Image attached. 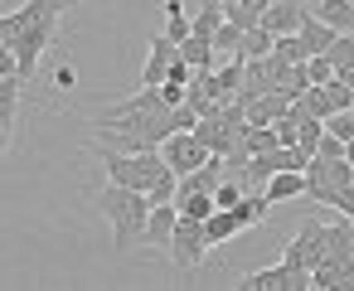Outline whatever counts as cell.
Listing matches in <instances>:
<instances>
[{"label": "cell", "mask_w": 354, "mask_h": 291, "mask_svg": "<svg viewBox=\"0 0 354 291\" xmlns=\"http://www.w3.org/2000/svg\"><path fill=\"white\" fill-rule=\"evenodd\" d=\"M296 35H301V44H306V49H310V54H325V49H330V44H335V30H330V25H320V20H315V15H306V20H301V30H296Z\"/></svg>", "instance_id": "14"}, {"label": "cell", "mask_w": 354, "mask_h": 291, "mask_svg": "<svg viewBox=\"0 0 354 291\" xmlns=\"http://www.w3.org/2000/svg\"><path fill=\"white\" fill-rule=\"evenodd\" d=\"M175 189H180V175H175V170L165 165V170H160V175L151 180V189H146V199H151V204H170V199H175Z\"/></svg>", "instance_id": "19"}, {"label": "cell", "mask_w": 354, "mask_h": 291, "mask_svg": "<svg viewBox=\"0 0 354 291\" xmlns=\"http://www.w3.org/2000/svg\"><path fill=\"white\" fill-rule=\"evenodd\" d=\"M0 35H6V20H0Z\"/></svg>", "instance_id": "31"}, {"label": "cell", "mask_w": 354, "mask_h": 291, "mask_svg": "<svg viewBox=\"0 0 354 291\" xmlns=\"http://www.w3.org/2000/svg\"><path fill=\"white\" fill-rule=\"evenodd\" d=\"M175 59H180V44L170 35H156L151 39V54H146V68H141V88H160Z\"/></svg>", "instance_id": "6"}, {"label": "cell", "mask_w": 354, "mask_h": 291, "mask_svg": "<svg viewBox=\"0 0 354 291\" xmlns=\"http://www.w3.org/2000/svg\"><path fill=\"white\" fill-rule=\"evenodd\" d=\"M209 247H214V243H209L204 223L180 214V223H175V238H170V247H165V252H170V262H175L180 272H199V262L209 257Z\"/></svg>", "instance_id": "3"}, {"label": "cell", "mask_w": 354, "mask_h": 291, "mask_svg": "<svg viewBox=\"0 0 354 291\" xmlns=\"http://www.w3.org/2000/svg\"><path fill=\"white\" fill-rule=\"evenodd\" d=\"M306 15H310V6H306V0H267L262 25H267L272 35H296Z\"/></svg>", "instance_id": "7"}, {"label": "cell", "mask_w": 354, "mask_h": 291, "mask_svg": "<svg viewBox=\"0 0 354 291\" xmlns=\"http://www.w3.org/2000/svg\"><path fill=\"white\" fill-rule=\"evenodd\" d=\"M272 44H277V35L267 30V25H252V30H243V59H267L272 54Z\"/></svg>", "instance_id": "16"}, {"label": "cell", "mask_w": 354, "mask_h": 291, "mask_svg": "<svg viewBox=\"0 0 354 291\" xmlns=\"http://www.w3.org/2000/svg\"><path fill=\"white\" fill-rule=\"evenodd\" d=\"M243 146H248V156L277 151V126H248V131H243Z\"/></svg>", "instance_id": "20"}, {"label": "cell", "mask_w": 354, "mask_h": 291, "mask_svg": "<svg viewBox=\"0 0 354 291\" xmlns=\"http://www.w3.org/2000/svg\"><path fill=\"white\" fill-rule=\"evenodd\" d=\"M238 49H243V30L223 20V25L214 30V54H238Z\"/></svg>", "instance_id": "21"}, {"label": "cell", "mask_w": 354, "mask_h": 291, "mask_svg": "<svg viewBox=\"0 0 354 291\" xmlns=\"http://www.w3.org/2000/svg\"><path fill=\"white\" fill-rule=\"evenodd\" d=\"M335 78H339L344 88H354V64H344V68H335Z\"/></svg>", "instance_id": "29"}, {"label": "cell", "mask_w": 354, "mask_h": 291, "mask_svg": "<svg viewBox=\"0 0 354 291\" xmlns=\"http://www.w3.org/2000/svg\"><path fill=\"white\" fill-rule=\"evenodd\" d=\"M59 20H64V15H49V20H39V25H30L25 35H15V39H10V49H15V64H20V78H25V83L35 78V68H39L44 49L54 44V35H59Z\"/></svg>", "instance_id": "4"}, {"label": "cell", "mask_w": 354, "mask_h": 291, "mask_svg": "<svg viewBox=\"0 0 354 291\" xmlns=\"http://www.w3.org/2000/svg\"><path fill=\"white\" fill-rule=\"evenodd\" d=\"M243 199H248V194H243V180H218V185H214V204H218V209H238Z\"/></svg>", "instance_id": "23"}, {"label": "cell", "mask_w": 354, "mask_h": 291, "mask_svg": "<svg viewBox=\"0 0 354 291\" xmlns=\"http://www.w3.org/2000/svg\"><path fill=\"white\" fill-rule=\"evenodd\" d=\"M93 209L112 223V243H117V252H122V247L141 243L146 218H151V209H156V204L146 199V189H127V185L107 180V185L93 194Z\"/></svg>", "instance_id": "1"}, {"label": "cell", "mask_w": 354, "mask_h": 291, "mask_svg": "<svg viewBox=\"0 0 354 291\" xmlns=\"http://www.w3.org/2000/svg\"><path fill=\"white\" fill-rule=\"evenodd\" d=\"M344 160H349V165H354V141H349V146H344Z\"/></svg>", "instance_id": "30"}, {"label": "cell", "mask_w": 354, "mask_h": 291, "mask_svg": "<svg viewBox=\"0 0 354 291\" xmlns=\"http://www.w3.org/2000/svg\"><path fill=\"white\" fill-rule=\"evenodd\" d=\"M310 15L320 25H330L335 35H344V30H354V0H315Z\"/></svg>", "instance_id": "9"}, {"label": "cell", "mask_w": 354, "mask_h": 291, "mask_svg": "<svg viewBox=\"0 0 354 291\" xmlns=\"http://www.w3.org/2000/svg\"><path fill=\"white\" fill-rule=\"evenodd\" d=\"M325 257H354V223H335L325 228Z\"/></svg>", "instance_id": "18"}, {"label": "cell", "mask_w": 354, "mask_h": 291, "mask_svg": "<svg viewBox=\"0 0 354 291\" xmlns=\"http://www.w3.org/2000/svg\"><path fill=\"white\" fill-rule=\"evenodd\" d=\"M175 223H180V209H175V199H170V204H156V209H151V218H146V233H141V243H151V247H170V238H175Z\"/></svg>", "instance_id": "8"}, {"label": "cell", "mask_w": 354, "mask_h": 291, "mask_svg": "<svg viewBox=\"0 0 354 291\" xmlns=\"http://www.w3.org/2000/svg\"><path fill=\"white\" fill-rule=\"evenodd\" d=\"M160 102H165V107H185V83H170V78H165V83H160Z\"/></svg>", "instance_id": "27"}, {"label": "cell", "mask_w": 354, "mask_h": 291, "mask_svg": "<svg viewBox=\"0 0 354 291\" xmlns=\"http://www.w3.org/2000/svg\"><path fill=\"white\" fill-rule=\"evenodd\" d=\"M325 131H330V136H339V141H354V107L330 112V117H325Z\"/></svg>", "instance_id": "24"}, {"label": "cell", "mask_w": 354, "mask_h": 291, "mask_svg": "<svg viewBox=\"0 0 354 291\" xmlns=\"http://www.w3.org/2000/svg\"><path fill=\"white\" fill-rule=\"evenodd\" d=\"M68 6H83V0H68Z\"/></svg>", "instance_id": "32"}, {"label": "cell", "mask_w": 354, "mask_h": 291, "mask_svg": "<svg viewBox=\"0 0 354 291\" xmlns=\"http://www.w3.org/2000/svg\"><path fill=\"white\" fill-rule=\"evenodd\" d=\"M20 93H25V78H0V122L15 126L20 117Z\"/></svg>", "instance_id": "15"}, {"label": "cell", "mask_w": 354, "mask_h": 291, "mask_svg": "<svg viewBox=\"0 0 354 291\" xmlns=\"http://www.w3.org/2000/svg\"><path fill=\"white\" fill-rule=\"evenodd\" d=\"M97 160L107 165V180H117L127 189H151V180L165 170L160 151H112V146H97Z\"/></svg>", "instance_id": "2"}, {"label": "cell", "mask_w": 354, "mask_h": 291, "mask_svg": "<svg viewBox=\"0 0 354 291\" xmlns=\"http://www.w3.org/2000/svg\"><path fill=\"white\" fill-rule=\"evenodd\" d=\"M238 291H286V267H262V272H248L238 281Z\"/></svg>", "instance_id": "13"}, {"label": "cell", "mask_w": 354, "mask_h": 291, "mask_svg": "<svg viewBox=\"0 0 354 291\" xmlns=\"http://www.w3.org/2000/svg\"><path fill=\"white\" fill-rule=\"evenodd\" d=\"M204 233H209V243H228V238H238L243 228H238L233 209H214V214L204 218Z\"/></svg>", "instance_id": "17"}, {"label": "cell", "mask_w": 354, "mask_h": 291, "mask_svg": "<svg viewBox=\"0 0 354 291\" xmlns=\"http://www.w3.org/2000/svg\"><path fill=\"white\" fill-rule=\"evenodd\" d=\"M325 54H330V64H335V68H344V64H354V30H344V35H335V44H330Z\"/></svg>", "instance_id": "25"}, {"label": "cell", "mask_w": 354, "mask_h": 291, "mask_svg": "<svg viewBox=\"0 0 354 291\" xmlns=\"http://www.w3.org/2000/svg\"><path fill=\"white\" fill-rule=\"evenodd\" d=\"M272 204H286V199H301L306 194V170H277L267 175V189H262Z\"/></svg>", "instance_id": "10"}, {"label": "cell", "mask_w": 354, "mask_h": 291, "mask_svg": "<svg viewBox=\"0 0 354 291\" xmlns=\"http://www.w3.org/2000/svg\"><path fill=\"white\" fill-rule=\"evenodd\" d=\"M344 146H349V141H339V136H330V131H325V136H320V146H315V156H320V160H339V156H344Z\"/></svg>", "instance_id": "26"}, {"label": "cell", "mask_w": 354, "mask_h": 291, "mask_svg": "<svg viewBox=\"0 0 354 291\" xmlns=\"http://www.w3.org/2000/svg\"><path fill=\"white\" fill-rule=\"evenodd\" d=\"M180 59L189 68H214V35H189L180 39Z\"/></svg>", "instance_id": "11"}, {"label": "cell", "mask_w": 354, "mask_h": 291, "mask_svg": "<svg viewBox=\"0 0 354 291\" xmlns=\"http://www.w3.org/2000/svg\"><path fill=\"white\" fill-rule=\"evenodd\" d=\"M320 93H325V102H330V112H344V107H354V88H344L339 78H330V83H320Z\"/></svg>", "instance_id": "22"}, {"label": "cell", "mask_w": 354, "mask_h": 291, "mask_svg": "<svg viewBox=\"0 0 354 291\" xmlns=\"http://www.w3.org/2000/svg\"><path fill=\"white\" fill-rule=\"evenodd\" d=\"M160 160H165L175 175H189V170L209 165V160H214V151H209L194 131H175V136H165V141H160Z\"/></svg>", "instance_id": "5"}, {"label": "cell", "mask_w": 354, "mask_h": 291, "mask_svg": "<svg viewBox=\"0 0 354 291\" xmlns=\"http://www.w3.org/2000/svg\"><path fill=\"white\" fill-rule=\"evenodd\" d=\"M54 88H59V93H73V68H68V64L54 73Z\"/></svg>", "instance_id": "28"}, {"label": "cell", "mask_w": 354, "mask_h": 291, "mask_svg": "<svg viewBox=\"0 0 354 291\" xmlns=\"http://www.w3.org/2000/svg\"><path fill=\"white\" fill-rule=\"evenodd\" d=\"M175 209H180L185 218H199V223H204L218 204H214V189H189V194H175Z\"/></svg>", "instance_id": "12"}]
</instances>
